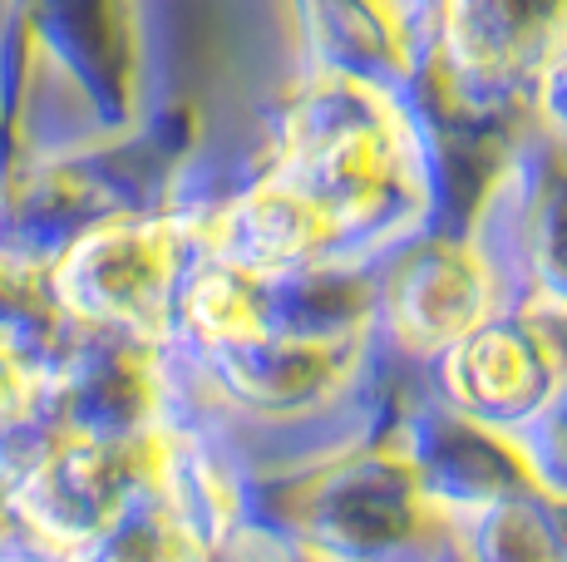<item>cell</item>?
Instances as JSON below:
<instances>
[{"label": "cell", "instance_id": "cell-1", "mask_svg": "<svg viewBox=\"0 0 567 562\" xmlns=\"http://www.w3.org/2000/svg\"><path fill=\"white\" fill-rule=\"evenodd\" d=\"M474 306H478L474 277H464L460 267H434V272H424L414 281L405 316L420 321L430 341H450L474 326Z\"/></svg>", "mask_w": 567, "mask_h": 562}, {"label": "cell", "instance_id": "cell-2", "mask_svg": "<svg viewBox=\"0 0 567 562\" xmlns=\"http://www.w3.org/2000/svg\"><path fill=\"white\" fill-rule=\"evenodd\" d=\"M188 311L203 331L213 336H252L257 331V301H252V287L243 281V272H213L193 287L188 296Z\"/></svg>", "mask_w": 567, "mask_h": 562}, {"label": "cell", "instance_id": "cell-3", "mask_svg": "<svg viewBox=\"0 0 567 562\" xmlns=\"http://www.w3.org/2000/svg\"><path fill=\"white\" fill-rule=\"evenodd\" d=\"M464 381L478 399H514L528 385V361L508 336H484L464 351Z\"/></svg>", "mask_w": 567, "mask_h": 562}]
</instances>
